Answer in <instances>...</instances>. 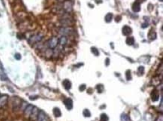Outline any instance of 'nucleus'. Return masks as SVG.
I'll use <instances>...</instances> for the list:
<instances>
[{
  "instance_id": "obj_1",
  "label": "nucleus",
  "mask_w": 163,
  "mask_h": 121,
  "mask_svg": "<svg viewBox=\"0 0 163 121\" xmlns=\"http://www.w3.org/2000/svg\"><path fill=\"white\" fill-rule=\"evenodd\" d=\"M43 35L41 33H38V34H35L29 38V44H36V43L40 42L42 39H43Z\"/></svg>"
},
{
  "instance_id": "obj_2",
  "label": "nucleus",
  "mask_w": 163,
  "mask_h": 121,
  "mask_svg": "<svg viewBox=\"0 0 163 121\" xmlns=\"http://www.w3.org/2000/svg\"><path fill=\"white\" fill-rule=\"evenodd\" d=\"M74 32V29L71 27H61L59 30V33L62 35V36H71Z\"/></svg>"
},
{
  "instance_id": "obj_3",
  "label": "nucleus",
  "mask_w": 163,
  "mask_h": 121,
  "mask_svg": "<svg viewBox=\"0 0 163 121\" xmlns=\"http://www.w3.org/2000/svg\"><path fill=\"white\" fill-rule=\"evenodd\" d=\"M59 44V38L56 36H53L50 38V39L47 42V48L53 50L54 48H56Z\"/></svg>"
},
{
  "instance_id": "obj_4",
  "label": "nucleus",
  "mask_w": 163,
  "mask_h": 121,
  "mask_svg": "<svg viewBox=\"0 0 163 121\" xmlns=\"http://www.w3.org/2000/svg\"><path fill=\"white\" fill-rule=\"evenodd\" d=\"M62 8L66 13H70L72 11V3L70 0H65V2H63Z\"/></svg>"
},
{
  "instance_id": "obj_5",
  "label": "nucleus",
  "mask_w": 163,
  "mask_h": 121,
  "mask_svg": "<svg viewBox=\"0 0 163 121\" xmlns=\"http://www.w3.org/2000/svg\"><path fill=\"white\" fill-rule=\"evenodd\" d=\"M38 113H39V109L36 107H33V111H32V113L29 116L30 120H32L33 121L36 120L37 117L38 115Z\"/></svg>"
},
{
  "instance_id": "obj_6",
  "label": "nucleus",
  "mask_w": 163,
  "mask_h": 121,
  "mask_svg": "<svg viewBox=\"0 0 163 121\" xmlns=\"http://www.w3.org/2000/svg\"><path fill=\"white\" fill-rule=\"evenodd\" d=\"M33 107L34 106H33L32 105H28L26 108L24 109V116L26 117L29 118V116L32 113V111H33Z\"/></svg>"
},
{
  "instance_id": "obj_7",
  "label": "nucleus",
  "mask_w": 163,
  "mask_h": 121,
  "mask_svg": "<svg viewBox=\"0 0 163 121\" xmlns=\"http://www.w3.org/2000/svg\"><path fill=\"white\" fill-rule=\"evenodd\" d=\"M122 31V34L124 35V36H129V35H131V34H132V28H131V27L129 26H123Z\"/></svg>"
},
{
  "instance_id": "obj_8",
  "label": "nucleus",
  "mask_w": 163,
  "mask_h": 121,
  "mask_svg": "<svg viewBox=\"0 0 163 121\" xmlns=\"http://www.w3.org/2000/svg\"><path fill=\"white\" fill-rule=\"evenodd\" d=\"M63 102H64V104H65V105L66 106V108H67L68 110H71V109L72 108V107H73V101L70 98L65 99L64 101H63Z\"/></svg>"
},
{
  "instance_id": "obj_9",
  "label": "nucleus",
  "mask_w": 163,
  "mask_h": 121,
  "mask_svg": "<svg viewBox=\"0 0 163 121\" xmlns=\"http://www.w3.org/2000/svg\"><path fill=\"white\" fill-rule=\"evenodd\" d=\"M67 43H68V38L66 36H62L60 38H59V44L61 47L64 48L67 44Z\"/></svg>"
},
{
  "instance_id": "obj_10",
  "label": "nucleus",
  "mask_w": 163,
  "mask_h": 121,
  "mask_svg": "<svg viewBox=\"0 0 163 121\" xmlns=\"http://www.w3.org/2000/svg\"><path fill=\"white\" fill-rule=\"evenodd\" d=\"M151 99H152L153 101H156L159 99V94L158 91L156 90V89H154L152 93H151Z\"/></svg>"
},
{
  "instance_id": "obj_11",
  "label": "nucleus",
  "mask_w": 163,
  "mask_h": 121,
  "mask_svg": "<svg viewBox=\"0 0 163 121\" xmlns=\"http://www.w3.org/2000/svg\"><path fill=\"white\" fill-rule=\"evenodd\" d=\"M45 117H46V114H45V112H43L42 111H39L38 115L35 121H45Z\"/></svg>"
},
{
  "instance_id": "obj_12",
  "label": "nucleus",
  "mask_w": 163,
  "mask_h": 121,
  "mask_svg": "<svg viewBox=\"0 0 163 121\" xmlns=\"http://www.w3.org/2000/svg\"><path fill=\"white\" fill-rule=\"evenodd\" d=\"M132 10L134 12H138L141 11V5L138 2H135L132 5Z\"/></svg>"
},
{
  "instance_id": "obj_13",
  "label": "nucleus",
  "mask_w": 163,
  "mask_h": 121,
  "mask_svg": "<svg viewBox=\"0 0 163 121\" xmlns=\"http://www.w3.org/2000/svg\"><path fill=\"white\" fill-rule=\"evenodd\" d=\"M7 100H8V96H0V108L3 107L7 102Z\"/></svg>"
},
{
  "instance_id": "obj_14",
  "label": "nucleus",
  "mask_w": 163,
  "mask_h": 121,
  "mask_svg": "<svg viewBox=\"0 0 163 121\" xmlns=\"http://www.w3.org/2000/svg\"><path fill=\"white\" fill-rule=\"evenodd\" d=\"M62 84L63 86H64V87L65 88V89H67V90H69V89H71V81L68 79H65L62 82Z\"/></svg>"
},
{
  "instance_id": "obj_15",
  "label": "nucleus",
  "mask_w": 163,
  "mask_h": 121,
  "mask_svg": "<svg viewBox=\"0 0 163 121\" xmlns=\"http://www.w3.org/2000/svg\"><path fill=\"white\" fill-rule=\"evenodd\" d=\"M148 38H150V40H155L156 38V33L155 32L154 29H150V31L148 33Z\"/></svg>"
},
{
  "instance_id": "obj_16",
  "label": "nucleus",
  "mask_w": 163,
  "mask_h": 121,
  "mask_svg": "<svg viewBox=\"0 0 163 121\" xmlns=\"http://www.w3.org/2000/svg\"><path fill=\"white\" fill-rule=\"evenodd\" d=\"M53 50L50 49V48H47L45 50V54L47 58H50L51 56H53Z\"/></svg>"
},
{
  "instance_id": "obj_17",
  "label": "nucleus",
  "mask_w": 163,
  "mask_h": 121,
  "mask_svg": "<svg viewBox=\"0 0 163 121\" xmlns=\"http://www.w3.org/2000/svg\"><path fill=\"white\" fill-rule=\"evenodd\" d=\"M53 114L55 117H60L62 115L61 111L59 110V108H53Z\"/></svg>"
},
{
  "instance_id": "obj_18",
  "label": "nucleus",
  "mask_w": 163,
  "mask_h": 121,
  "mask_svg": "<svg viewBox=\"0 0 163 121\" xmlns=\"http://www.w3.org/2000/svg\"><path fill=\"white\" fill-rule=\"evenodd\" d=\"M126 44L128 45H130V46L133 45L134 43V38L133 37H128L126 38Z\"/></svg>"
},
{
  "instance_id": "obj_19",
  "label": "nucleus",
  "mask_w": 163,
  "mask_h": 121,
  "mask_svg": "<svg viewBox=\"0 0 163 121\" xmlns=\"http://www.w3.org/2000/svg\"><path fill=\"white\" fill-rule=\"evenodd\" d=\"M112 18H113V14L111 13H108V14H106V16L105 17V20L107 23H110V22H111V20H112Z\"/></svg>"
},
{
  "instance_id": "obj_20",
  "label": "nucleus",
  "mask_w": 163,
  "mask_h": 121,
  "mask_svg": "<svg viewBox=\"0 0 163 121\" xmlns=\"http://www.w3.org/2000/svg\"><path fill=\"white\" fill-rule=\"evenodd\" d=\"M120 120H121V121H129V117L127 114H122L120 117Z\"/></svg>"
},
{
  "instance_id": "obj_21",
  "label": "nucleus",
  "mask_w": 163,
  "mask_h": 121,
  "mask_svg": "<svg viewBox=\"0 0 163 121\" xmlns=\"http://www.w3.org/2000/svg\"><path fill=\"white\" fill-rule=\"evenodd\" d=\"M108 117L106 114H102L100 117V120L101 121H108Z\"/></svg>"
},
{
  "instance_id": "obj_22",
  "label": "nucleus",
  "mask_w": 163,
  "mask_h": 121,
  "mask_svg": "<svg viewBox=\"0 0 163 121\" xmlns=\"http://www.w3.org/2000/svg\"><path fill=\"white\" fill-rule=\"evenodd\" d=\"M83 114L84 115V117H90L91 116V113L88 109H85L83 112Z\"/></svg>"
},
{
  "instance_id": "obj_23",
  "label": "nucleus",
  "mask_w": 163,
  "mask_h": 121,
  "mask_svg": "<svg viewBox=\"0 0 163 121\" xmlns=\"http://www.w3.org/2000/svg\"><path fill=\"white\" fill-rule=\"evenodd\" d=\"M91 51L94 54L95 56H98L99 55V51L96 48H91Z\"/></svg>"
},
{
  "instance_id": "obj_24",
  "label": "nucleus",
  "mask_w": 163,
  "mask_h": 121,
  "mask_svg": "<svg viewBox=\"0 0 163 121\" xmlns=\"http://www.w3.org/2000/svg\"><path fill=\"white\" fill-rule=\"evenodd\" d=\"M96 89H97L98 93H102V91L104 90V86H103L102 84H98V85H97Z\"/></svg>"
},
{
  "instance_id": "obj_25",
  "label": "nucleus",
  "mask_w": 163,
  "mask_h": 121,
  "mask_svg": "<svg viewBox=\"0 0 163 121\" xmlns=\"http://www.w3.org/2000/svg\"><path fill=\"white\" fill-rule=\"evenodd\" d=\"M126 79L128 80V81L132 79V75H131V71L128 70V71H127L126 73Z\"/></svg>"
},
{
  "instance_id": "obj_26",
  "label": "nucleus",
  "mask_w": 163,
  "mask_h": 121,
  "mask_svg": "<svg viewBox=\"0 0 163 121\" xmlns=\"http://www.w3.org/2000/svg\"><path fill=\"white\" fill-rule=\"evenodd\" d=\"M138 72L139 73H141V74H143L144 72V66H139L138 67Z\"/></svg>"
},
{
  "instance_id": "obj_27",
  "label": "nucleus",
  "mask_w": 163,
  "mask_h": 121,
  "mask_svg": "<svg viewBox=\"0 0 163 121\" xmlns=\"http://www.w3.org/2000/svg\"><path fill=\"white\" fill-rule=\"evenodd\" d=\"M14 58H15L16 60H19L21 59V55H20V53H16L15 55H14Z\"/></svg>"
},
{
  "instance_id": "obj_28",
  "label": "nucleus",
  "mask_w": 163,
  "mask_h": 121,
  "mask_svg": "<svg viewBox=\"0 0 163 121\" xmlns=\"http://www.w3.org/2000/svg\"><path fill=\"white\" fill-rule=\"evenodd\" d=\"M85 89H86V85L85 84H82V85L80 86V87H79V89H80L81 91H83Z\"/></svg>"
},
{
  "instance_id": "obj_29",
  "label": "nucleus",
  "mask_w": 163,
  "mask_h": 121,
  "mask_svg": "<svg viewBox=\"0 0 163 121\" xmlns=\"http://www.w3.org/2000/svg\"><path fill=\"white\" fill-rule=\"evenodd\" d=\"M148 26V23H144L143 24L141 25V27L142 28H146V27Z\"/></svg>"
},
{
  "instance_id": "obj_30",
  "label": "nucleus",
  "mask_w": 163,
  "mask_h": 121,
  "mask_svg": "<svg viewBox=\"0 0 163 121\" xmlns=\"http://www.w3.org/2000/svg\"><path fill=\"white\" fill-rule=\"evenodd\" d=\"M109 63H110V60L108 59V58H107L106 60H105V65L108 66L109 65Z\"/></svg>"
},
{
  "instance_id": "obj_31",
  "label": "nucleus",
  "mask_w": 163,
  "mask_h": 121,
  "mask_svg": "<svg viewBox=\"0 0 163 121\" xmlns=\"http://www.w3.org/2000/svg\"><path fill=\"white\" fill-rule=\"evenodd\" d=\"M120 20H121V17L120 16H118V17H116V21L117 22H120Z\"/></svg>"
},
{
  "instance_id": "obj_32",
  "label": "nucleus",
  "mask_w": 163,
  "mask_h": 121,
  "mask_svg": "<svg viewBox=\"0 0 163 121\" xmlns=\"http://www.w3.org/2000/svg\"><path fill=\"white\" fill-rule=\"evenodd\" d=\"M31 100H34V99H38V96H30V98H29Z\"/></svg>"
},
{
  "instance_id": "obj_33",
  "label": "nucleus",
  "mask_w": 163,
  "mask_h": 121,
  "mask_svg": "<svg viewBox=\"0 0 163 121\" xmlns=\"http://www.w3.org/2000/svg\"><path fill=\"white\" fill-rule=\"evenodd\" d=\"M59 2H65V0H58Z\"/></svg>"
},
{
  "instance_id": "obj_34",
  "label": "nucleus",
  "mask_w": 163,
  "mask_h": 121,
  "mask_svg": "<svg viewBox=\"0 0 163 121\" xmlns=\"http://www.w3.org/2000/svg\"><path fill=\"white\" fill-rule=\"evenodd\" d=\"M159 1H160V2H162V1H163V0H159Z\"/></svg>"
}]
</instances>
